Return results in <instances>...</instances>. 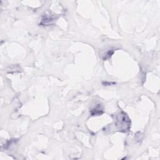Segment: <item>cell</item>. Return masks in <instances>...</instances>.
Here are the masks:
<instances>
[{
    "instance_id": "277c9868",
    "label": "cell",
    "mask_w": 160,
    "mask_h": 160,
    "mask_svg": "<svg viewBox=\"0 0 160 160\" xmlns=\"http://www.w3.org/2000/svg\"><path fill=\"white\" fill-rule=\"evenodd\" d=\"M113 52H114V51H111V50L109 51L106 53V54L105 55V57H104V59H108V58H109L111 56V55L113 54Z\"/></svg>"
},
{
    "instance_id": "3957f363",
    "label": "cell",
    "mask_w": 160,
    "mask_h": 160,
    "mask_svg": "<svg viewBox=\"0 0 160 160\" xmlns=\"http://www.w3.org/2000/svg\"><path fill=\"white\" fill-rule=\"evenodd\" d=\"M103 112V110H102V108L101 106V104H97L96 106V107L92 109L91 111V114L92 116H98V115H100Z\"/></svg>"
},
{
    "instance_id": "6da1fadb",
    "label": "cell",
    "mask_w": 160,
    "mask_h": 160,
    "mask_svg": "<svg viewBox=\"0 0 160 160\" xmlns=\"http://www.w3.org/2000/svg\"><path fill=\"white\" fill-rule=\"evenodd\" d=\"M116 125L118 129L121 132H128L131 126V121L128 115L123 111L121 112L116 116Z\"/></svg>"
},
{
    "instance_id": "7a4b0ae2",
    "label": "cell",
    "mask_w": 160,
    "mask_h": 160,
    "mask_svg": "<svg viewBox=\"0 0 160 160\" xmlns=\"http://www.w3.org/2000/svg\"><path fill=\"white\" fill-rule=\"evenodd\" d=\"M56 19V15L51 12H46L42 15L40 24L42 26H49L55 22Z\"/></svg>"
}]
</instances>
